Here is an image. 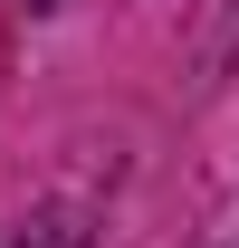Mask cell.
Returning a JSON list of instances; mask_svg holds the SVG:
<instances>
[{"label": "cell", "instance_id": "6da1fadb", "mask_svg": "<svg viewBox=\"0 0 239 248\" xmlns=\"http://www.w3.org/2000/svg\"><path fill=\"white\" fill-rule=\"evenodd\" d=\"M29 10H58V0H29Z\"/></svg>", "mask_w": 239, "mask_h": 248}]
</instances>
